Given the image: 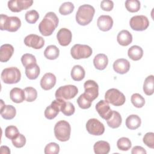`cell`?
Masks as SVG:
<instances>
[{
	"instance_id": "6da1fadb",
	"label": "cell",
	"mask_w": 154,
	"mask_h": 154,
	"mask_svg": "<svg viewBox=\"0 0 154 154\" xmlns=\"http://www.w3.org/2000/svg\"><path fill=\"white\" fill-rule=\"evenodd\" d=\"M58 18L54 12L47 13L38 25L40 32L44 36L51 35L58 26Z\"/></svg>"
},
{
	"instance_id": "7a4b0ae2",
	"label": "cell",
	"mask_w": 154,
	"mask_h": 154,
	"mask_svg": "<svg viewBox=\"0 0 154 154\" xmlns=\"http://www.w3.org/2000/svg\"><path fill=\"white\" fill-rule=\"evenodd\" d=\"M95 13V10L93 6L89 4L81 5L76 13V21L82 26L89 24L93 20Z\"/></svg>"
},
{
	"instance_id": "3957f363",
	"label": "cell",
	"mask_w": 154,
	"mask_h": 154,
	"mask_svg": "<svg viewBox=\"0 0 154 154\" xmlns=\"http://www.w3.org/2000/svg\"><path fill=\"white\" fill-rule=\"evenodd\" d=\"M21 26L20 19L16 16L8 17L6 14H1L0 19V29L9 32L17 31Z\"/></svg>"
},
{
	"instance_id": "277c9868",
	"label": "cell",
	"mask_w": 154,
	"mask_h": 154,
	"mask_svg": "<svg viewBox=\"0 0 154 154\" xmlns=\"http://www.w3.org/2000/svg\"><path fill=\"white\" fill-rule=\"evenodd\" d=\"M56 138L60 141H67L69 140L71 133V127L69 122L66 120L58 122L54 129Z\"/></svg>"
},
{
	"instance_id": "5b68a950",
	"label": "cell",
	"mask_w": 154,
	"mask_h": 154,
	"mask_svg": "<svg viewBox=\"0 0 154 154\" xmlns=\"http://www.w3.org/2000/svg\"><path fill=\"white\" fill-rule=\"evenodd\" d=\"M1 78L5 84H16L20 80L21 73L16 67H7L2 71Z\"/></svg>"
},
{
	"instance_id": "8992f818",
	"label": "cell",
	"mask_w": 154,
	"mask_h": 154,
	"mask_svg": "<svg viewBox=\"0 0 154 154\" xmlns=\"http://www.w3.org/2000/svg\"><path fill=\"white\" fill-rule=\"evenodd\" d=\"M105 99L108 103L116 106L123 105L126 100L123 93L116 88L108 90L105 94Z\"/></svg>"
},
{
	"instance_id": "52a82bcc",
	"label": "cell",
	"mask_w": 154,
	"mask_h": 154,
	"mask_svg": "<svg viewBox=\"0 0 154 154\" xmlns=\"http://www.w3.org/2000/svg\"><path fill=\"white\" fill-rule=\"evenodd\" d=\"M78 93L77 87L74 85H66L60 87L55 91V96L57 99L70 100L75 97Z\"/></svg>"
},
{
	"instance_id": "ba28073f",
	"label": "cell",
	"mask_w": 154,
	"mask_h": 154,
	"mask_svg": "<svg viewBox=\"0 0 154 154\" xmlns=\"http://www.w3.org/2000/svg\"><path fill=\"white\" fill-rule=\"evenodd\" d=\"M92 52L91 47L86 45L76 44L70 49V54L75 60L87 58L91 55Z\"/></svg>"
},
{
	"instance_id": "9c48e42d",
	"label": "cell",
	"mask_w": 154,
	"mask_h": 154,
	"mask_svg": "<svg viewBox=\"0 0 154 154\" xmlns=\"http://www.w3.org/2000/svg\"><path fill=\"white\" fill-rule=\"evenodd\" d=\"M129 25L133 30L142 31L146 30L148 28L149 21L147 17L145 16L137 15L131 18Z\"/></svg>"
},
{
	"instance_id": "30bf717a",
	"label": "cell",
	"mask_w": 154,
	"mask_h": 154,
	"mask_svg": "<svg viewBox=\"0 0 154 154\" xmlns=\"http://www.w3.org/2000/svg\"><path fill=\"white\" fill-rule=\"evenodd\" d=\"M87 132L93 135H101L105 132V127L102 123L96 119H90L86 123Z\"/></svg>"
},
{
	"instance_id": "8fae6325",
	"label": "cell",
	"mask_w": 154,
	"mask_h": 154,
	"mask_svg": "<svg viewBox=\"0 0 154 154\" xmlns=\"http://www.w3.org/2000/svg\"><path fill=\"white\" fill-rule=\"evenodd\" d=\"M33 3L32 0H11L8 2V7L12 12L18 13L29 8Z\"/></svg>"
},
{
	"instance_id": "7c38bea8",
	"label": "cell",
	"mask_w": 154,
	"mask_h": 154,
	"mask_svg": "<svg viewBox=\"0 0 154 154\" xmlns=\"http://www.w3.org/2000/svg\"><path fill=\"white\" fill-rule=\"evenodd\" d=\"M24 43L28 47H31L35 49H39L43 47L45 45V40L41 36L31 34L25 37Z\"/></svg>"
},
{
	"instance_id": "4fadbf2b",
	"label": "cell",
	"mask_w": 154,
	"mask_h": 154,
	"mask_svg": "<svg viewBox=\"0 0 154 154\" xmlns=\"http://www.w3.org/2000/svg\"><path fill=\"white\" fill-rule=\"evenodd\" d=\"M84 93L91 100L96 99L99 95L98 84L93 80H87L84 84Z\"/></svg>"
},
{
	"instance_id": "5bb4252c",
	"label": "cell",
	"mask_w": 154,
	"mask_h": 154,
	"mask_svg": "<svg viewBox=\"0 0 154 154\" xmlns=\"http://www.w3.org/2000/svg\"><path fill=\"white\" fill-rule=\"evenodd\" d=\"M62 99H57L53 100L51 104L47 106L45 111V116L47 119L52 120L57 117L60 111V107L62 103Z\"/></svg>"
},
{
	"instance_id": "9a60e30c",
	"label": "cell",
	"mask_w": 154,
	"mask_h": 154,
	"mask_svg": "<svg viewBox=\"0 0 154 154\" xmlns=\"http://www.w3.org/2000/svg\"><path fill=\"white\" fill-rule=\"evenodd\" d=\"M95 108L99 116L105 120H108L112 113V110L110 108L109 103L105 100H100L97 102Z\"/></svg>"
},
{
	"instance_id": "2e32d148",
	"label": "cell",
	"mask_w": 154,
	"mask_h": 154,
	"mask_svg": "<svg viewBox=\"0 0 154 154\" xmlns=\"http://www.w3.org/2000/svg\"><path fill=\"white\" fill-rule=\"evenodd\" d=\"M72 38V32L67 28H61L57 34V38L59 44L63 46H66L69 45Z\"/></svg>"
},
{
	"instance_id": "e0dca14e",
	"label": "cell",
	"mask_w": 154,
	"mask_h": 154,
	"mask_svg": "<svg viewBox=\"0 0 154 154\" xmlns=\"http://www.w3.org/2000/svg\"><path fill=\"white\" fill-rule=\"evenodd\" d=\"M130 63L125 58H119L116 60L113 63L114 70L119 74L123 75L126 73L130 69Z\"/></svg>"
},
{
	"instance_id": "ac0fdd59",
	"label": "cell",
	"mask_w": 154,
	"mask_h": 154,
	"mask_svg": "<svg viewBox=\"0 0 154 154\" xmlns=\"http://www.w3.org/2000/svg\"><path fill=\"white\" fill-rule=\"evenodd\" d=\"M56 76L52 73H45L40 80V86L45 90L52 89L56 84Z\"/></svg>"
},
{
	"instance_id": "d6986e66",
	"label": "cell",
	"mask_w": 154,
	"mask_h": 154,
	"mask_svg": "<svg viewBox=\"0 0 154 154\" xmlns=\"http://www.w3.org/2000/svg\"><path fill=\"white\" fill-rule=\"evenodd\" d=\"M97 25L100 30L108 31L112 27L113 20L109 15H101L97 19Z\"/></svg>"
},
{
	"instance_id": "ffe728a7",
	"label": "cell",
	"mask_w": 154,
	"mask_h": 154,
	"mask_svg": "<svg viewBox=\"0 0 154 154\" xmlns=\"http://www.w3.org/2000/svg\"><path fill=\"white\" fill-rule=\"evenodd\" d=\"M14 53V48L11 45L4 44L0 48V61L5 63L8 61Z\"/></svg>"
},
{
	"instance_id": "44dd1931",
	"label": "cell",
	"mask_w": 154,
	"mask_h": 154,
	"mask_svg": "<svg viewBox=\"0 0 154 154\" xmlns=\"http://www.w3.org/2000/svg\"><path fill=\"white\" fill-rule=\"evenodd\" d=\"M108 64V58L104 54L96 55L93 59V64L95 68L99 70L105 69Z\"/></svg>"
},
{
	"instance_id": "7402d4cb",
	"label": "cell",
	"mask_w": 154,
	"mask_h": 154,
	"mask_svg": "<svg viewBox=\"0 0 154 154\" xmlns=\"http://www.w3.org/2000/svg\"><path fill=\"white\" fill-rule=\"evenodd\" d=\"M117 40L119 45L126 46L132 43V35L128 30H122L118 33Z\"/></svg>"
},
{
	"instance_id": "603a6c76",
	"label": "cell",
	"mask_w": 154,
	"mask_h": 154,
	"mask_svg": "<svg viewBox=\"0 0 154 154\" xmlns=\"http://www.w3.org/2000/svg\"><path fill=\"white\" fill-rule=\"evenodd\" d=\"M10 97L13 102L17 103H22L25 99L24 90L20 88L14 87L11 90Z\"/></svg>"
},
{
	"instance_id": "cb8c5ba5",
	"label": "cell",
	"mask_w": 154,
	"mask_h": 154,
	"mask_svg": "<svg viewBox=\"0 0 154 154\" xmlns=\"http://www.w3.org/2000/svg\"><path fill=\"white\" fill-rule=\"evenodd\" d=\"M126 127L131 129L134 130L138 128L141 123V120L140 117L135 114H132L129 116L126 119Z\"/></svg>"
},
{
	"instance_id": "d4e9b609",
	"label": "cell",
	"mask_w": 154,
	"mask_h": 154,
	"mask_svg": "<svg viewBox=\"0 0 154 154\" xmlns=\"http://www.w3.org/2000/svg\"><path fill=\"white\" fill-rule=\"evenodd\" d=\"M122 122V116L120 113L116 111H112V113L108 120H106L107 125L109 127L116 129L119 128Z\"/></svg>"
},
{
	"instance_id": "484cf974",
	"label": "cell",
	"mask_w": 154,
	"mask_h": 154,
	"mask_svg": "<svg viewBox=\"0 0 154 154\" xmlns=\"http://www.w3.org/2000/svg\"><path fill=\"white\" fill-rule=\"evenodd\" d=\"M96 154H108L110 150L109 144L105 141H98L93 146Z\"/></svg>"
},
{
	"instance_id": "4316f807",
	"label": "cell",
	"mask_w": 154,
	"mask_h": 154,
	"mask_svg": "<svg viewBox=\"0 0 154 154\" xmlns=\"http://www.w3.org/2000/svg\"><path fill=\"white\" fill-rule=\"evenodd\" d=\"M128 57L134 61L140 60L143 55V49L137 45H134L129 48L128 51Z\"/></svg>"
},
{
	"instance_id": "83f0119b",
	"label": "cell",
	"mask_w": 154,
	"mask_h": 154,
	"mask_svg": "<svg viewBox=\"0 0 154 154\" xmlns=\"http://www.w3.org/2000/svg\"><path fill=\"white\" fill-rule=\"evenodd\" d=\"M84 69L80 65H75L71 70V77L75 81H82L85 77Z\"/></svg>"
},
{
	"instance_id": "f1b7e54d",
	"label": "cell",
	"mask_w": 154,
	"mask_h": 154,
	"mask_svg": "<svg viewBox=\"0 0 154 154\" xmlns=\"http://www.w3.org/2000/svg\"><path fill=\"white\" fill-rule=\"evenodd\" d=\"M16 114V108L11 105H5L3 108L1 109V115L5 120L13 119Z\"/></svg>"
},
{
	"instance_id": "f546056e",
	"label": "cell",
	"mask_w": 154,
	"mask_h": 154,
	"mask_svg": "<svg viewBox=\"0 0 154 154\" xmlns=\"http://www.w3.org/2000/svg\"><path fill=\"white\" fill-rule=\"evenodd\" d=\"M144 93L147 96H151L154 92V77L153 75L148 76L143 84Z\"/></svg>"
},
{
	"instance_id": "4dcf8cb0",
	"label": "cell",
	"mask_w": 154,
	"mask_h": 154,
	"mask_svg": "<svg viewBox=\"0 0 154 154\" xmlns=\"http://www.w3.org/2000/svg\"><path fill=\"white\" fill-rule=\"evenodd\" d=\"M40 67L37 63L25 68V75L26 77L31 80L37 79L40 74Z\"/></svg>"
},
{
	"instance_id": "1f68e13d",
	"label": "cell",
	"mask_w": 154,
	"mask_h": 154,
	"mask_svg": "<svg viewBox=\"0 0 154 154\" xmlns=\"http://www.w3.org/2000/svg\"><path fill=\"white\" fill-rule=\"evenodd\" d=\"M60 55V50L55 45H49L44 51L45 57L49 60H55Z\"/></svg>"
},
{
	"instance_id": "d6a6232c",
	"label": "cell",
	"mask_w": 154,
	"mask_h": 154,
	"mask_svg": "<svg viewBox=\"0 0 154 154\" xmlns=\"http://www.w3.org/2000/svg\"><path fill=\"white\" fill-rule=\"evenodd\" d=\"M60 111L66 116H70L74 114L75 111V108L74 105L70 102H66V100H63L61 107Z\"/></svg>"
},
{
	"instance_id": "836d02e7",
	"label": "cell",
	"mask_w": 154,
	"mask_h": 154,
	"mask_svg": "<svg viewBox=\"0 0 154 154\" xmlns=\"http://www.w3.org/2000/svg\"><path fill=\"white\" fill-rule=\"evenodd\" d=\"M77 103L81 108L85 109L89 108L91 106L92 101L84 93L83 94H81L77 99Z\"/></svg>"
},
{
	"instance_id": "e575fe53",
	"label": "cell",
	"mask_w": 154,
	"mask_h": 154,
	"mask_svg": "<svg viewBox=\"0 0 154 154\" xmlns=\"http://www.w3.org/2000/svg\"><path fill=\"white\" fill-rule=\"evenodd\" d=\"M24 93L25 96V100L28 102H31L34 101L37 97V90L32 87H28L24 88Z\"/></svg>"
},
{
	"instance_id": "d590c367",
	"label": "cell",
	"mask_w": 154,
	"mask_h": 154,
	"mask_svg": "<svg viewBox=\"0 0 154 154\" xmlns=\"http://www.w3.org/2000/svg\"><path fill=\"white\" fill-rule=\"evenodd\" d=\"M125 7L129 12H137L140 9V2L138 0H127L125 1Z\"/></svg>"
},
{
	"instance_id": "8d00e7d4",
	"label": "cell",
	"mask_w": 154,
	"mask_h": 154,
	"mask_svg": "<svg viewBox=\"0 0 154 154\" xmlns=\"http://www.w3.org/2000/svg\"><path fill=\"white\" fill-rule=\"evenodd\" d=\"M132 144L131 140L126 137H122L117 140V146L120 150L127 151L131 147Z\"/></svg>"
},
{
	"instance_id": "74e56055",
	"label": "cell",
	"mask_w": 154,
	"mask_h": 154,
	"mask_svg": "<svg viewBox=\"0 0 154 154\" xmlns=\"http://www.w3.org/2000/svg\"><path fill=\"white\" fill-rule=\"evenodd\" d=\"M131 100L133 105L138 108H142L145 104L144 98L139 93H134L131 96Z\"/></svg>"
},
{
	"instance_id": "f35d334b",
	"label": "cell",
	"mask_w": 154,
	"mask_h": 154,
	"mask_svg": "<svg viewBox=\"0 0 154 154\" xmlns=\"http://www.w3.org/2000/svg\"><path fill=\"white\" fill-rule=\"evenodd\" d=\"M22 65L26 68L29 66L37 63V60L34 55L31 54H25L21 57Z\"/></svg>"
},
{
	"instance_id": "ab89813d",
	"label": "cell",
	"mask_w": 154,
	"mask_h": 154,
	"mask_svg": "<svg viewBox=\"0 0 154 154\" xmlns=\"http://www.w3.org/2000/svg\"><path fill=\"white\" fill-rule=\"evenodd\" d=\"M74 8L75 7L73 3L71 2H66L60 5L59 8V12L62 15H68L73 12Z\"/></svg>"
},
{
	"instance_id": "60d3db41",
	"label": "cell",
	"mask_w": 154,
	"mask_h": 154,
	"mask_svg": "<svg viewBox=\"0 0 154 154\" xmlns=\"http://www.w3.org/2000/svg\"><path fill=\"white\" fill-rule=\"evenodd\" d=\"M39 18V14L38 12L35 10H31L28 11L25 15V19L26 21L31 24L35 23Z\"/></svg>"
},
{
	"instance_id": "b9f144b4",
	"label": "cell",
	"mask_w": 154,
	"mask_h": 154,
	"mask_svg": "<svg viewBox=\"0 0 154 154\" xmlns=\"http://www.w3.org/2000/svg\"><path fill=\"white\" fill-rule=\"evenodd\" d=\"M19 134V130L16 126L10 125L7 126L5 129V136L10 139L13 140L16 138Z\"/></svg>"
},
{
	"instance_id": "7bdbcfd3",
	"label": "cell",
	"mask_w": 154,
	"mask_h": 154,
	"mask_svg": "<svg viewBox=\"0 0 154 154\" xmlns=\"http://www.w3.org/2000/svg\"><path fill=\"white\" fill-rule=\"evenodd\" d=\"M60 152V146L56 143H50L48 144L44 150L45 154H58Z\"/></svg>"
},
{
	"instance_id": "ee69618b",
	"label": "cell",
	"mask_w": 154,
	"mask_h": 154,
	"mask_svg": "<svg viewBox=\"0 0 154 154\" xmlns=\"http://www.w3.org/2000/svg\"><path fill=\"white\" fill-rule=\"evenodd\" d=\"M12 144L16 148H21L23 147L26 144V138L22 134H19V135L11 140Z\"/></svg>"
},
{
	"instance_id": "f6af8a7d",
	"label": "cell",
	"mask_w": 154,
	"mask_h": 154,
	"mask_svg": "<svg viewBox=\"0 0 154 154\" xmlns=\"http://www.w3.org/2000/svg\"><path fill=\"white\" fill-rule=\"evenodd\" d=\"M143 143L147 147L153 149L154 148V133L153 132H147L146 133L143 139Z\"/></svg>"
},
{
	"instance_id": "bcb514c9",
	"label": "cell",
	"mask_w": 154,
	"mask_h": 154,
	"mask_svg": "<svg viewBox=\"0 0 154 154\" xmlns=\"http://www.w3.org/2000/svg\"><path fill=\"white\" fill-rule=\"evenodd\" d=\"M114 7V3L112 1L103 0L100 2V8L103 11H109L112 10Z\"/></svg>"
},
{
	"instance_id": "7dc6e473",
	"label": "cell",
	"mask_w": 154,
	"mask_h": 154,
	"mask_svg": "<svg viewBox=\"0 0 154 154\" xmlns=\"http://www.w3.org/2000/svg\"><path fill=\"white\" fill-rule=\"evenodd\" d=\"M146 150L141 146H134L132 150H131V153L132 154H146Z\"/></svg>"
},
{
	"instance_id": "c3c4849f",
	"label": "cell",
	"mask_w": 154,
	"mask_h": 154,
	"mask_svg": "<svg viewBox=\"0 0 154 154\" xmlns=\"http://www.w3.org/2000/svg\"><path fill=\"white\" fill-rule=\"evenodd\" d=\"M1 149V154H10V150L8 148V147L6 146H1L0 147Z\"/></svg>"
}]
</instances>
